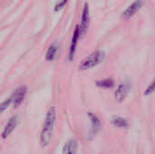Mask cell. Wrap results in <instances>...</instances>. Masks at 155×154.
Instances as JSON below:
<instances>
[{"label": "cell", "instance_id": "1", "mask_svg": "<svg viewBox=\"0 0 155 154\" xmlns=\"http://www.w3.org/2000/svg\"><path fill=\"white\" fill-rule=\"evenodd\" d=\"M55 123H56V109L55 107L52 106L48 109L46 113L45 119L40 133L39 143L43 148H46L50 144L53 139Z\"/></svg>", "mask_w": 155, "mask_h": 154}, {"label": "cell", "instance_id": "11", "mask_svg": "<svg viewBox=\"0 0 155 154\" xmlns=\"http://www.w3.org/2000/svg\"><path fill=\"white\" fill-rule=\"evenodd\" d=\"M88 117L92 123V135H94L97 132H99V130L102 126L101 121L96 114H94V113H91V112L88 113Z\"/></svg>", "mask_w": 155, "mask_h": 154}, {"label": "cell", "instance_id": "5", "mask_svg": "<svg viewBox=\"0 0 155 154\" xmlns=\"http://www.w3.org/2000/svg\"><path fill=\"white\" fill-rule=\"evenodd\" d=\"M17 123H18V118H17V116H13V117H11L8 121H7V123H5V127H4V129H3V132H2V133H1V137H2V139H6L7 137H9L12 133H13V132L15 130V128H16V126H17Z\"/></svg>", "mask_w": 155, "mask_h": 154}, {"label": "cell", "instance_id": "14", "mask_svg": "<svg viewBox=\"0 0 155 154\" xmlns=\"http://www.w3.org/2000/svg\"><path fill=\"white\" fill-rule=\"evenodd\" d=\"M12 104V101L11 98H7L5 100H4L2 103H0V114H2L3 113L5 112V110Z\"/></svg>", "mask_w": 155, "mask_h": 154}, {"label": "cell", "instance_id": "4", "mask_svg": "<svg viewBox=\"0 0 155 154\" xmlns=\"http://www.w3.org/2000/svg\"><path fill=\"white\" fill-rule=\"evenodd\" d=\"M131 91V85L129 83H122L114 92V97L118 103H122L128 96Z\"/></svg>", "mask_w": 155, "mask_h": 154}, {"label": "cell", "instance_id": "10", "mask_svg": "<svg viewBox=\"0 0 155 154\" xmlns=\"http://www.w3.org/2000/svg\"><path fill=\"white\" fill-rule=\"evenodd\" d=\"M58 51H59V44L54 42L47 49L46 54H45V60L48 62H53L56 59L57 54H58Z\"/></svg>", "mask_w": 155, "mask_h": 154}, {"label": "cell", "instance_id": "16", "mask_svg": "<svg viewBox=\"0 0 155 154\" xmlns=\"http://www.w3.org/2000/svg\"><path fill=\"white\" fill-rule=\"evenodd\" d=\"M66 2H67V0H61L59 3H57V4L55 5L54 10L57 11V10H60L61 8H63V7L64 6V5L66 4Z\"/></svg>", "mask_w": 155, "mask_h": 154}, {"label": "cell", "instance_id": "3", "mask_svg": "<svg viewBox=\"0 0 155 154\" xmlns=\"http://www.w3.org/2000/svg\"><path fill=\"white\" fill-rule=\"evenodd\" d=\"M26 93H27V87L25 85L18 86L13 92L10 98H11L12 104H13L14 108H17L18 106H20L22 104V103L24 102V100L25 98Z\"/></svg>", "mask_w": 155, "mask_h": 154}, {"label": "cell", "instance_id": "15", "mask_svg": "<svg viewBox=\"0 0 155 154\" xmlns=\"http://www.w3.org/2000/svg\"><path fill=\"white\" fill-rule=\"evenodd\" d=\"M155 91V79L152 82V84L150 85L147 86V88L145 89V92H144V94L145 95H149L151 94L152 93H153Z\"/></svg>", "mask_w": 155, "mask_h": 154}, {"label": "cell", "instance_id": "12", "mask_svg": "<svg viewBox=\"0 0 155 154\" xmlns=\"http://www.w3.org/2000/svg\"><path fill=\"white\" fill-rule=\"evenodd\" d=\"M95 84L97 87L102 88V89H110L114 86V82L111 78H106V79L97 80L95 82Z\"/></svg>", "mask_w": 155, "mask_h": 154}, {"label": "cell", "instance_id": "8", "mask_svg": "<svg viewBox=\"0 0 155 154\" xmlns=\"http://www.w3.org/2000/svg\"><path fill=\"white\" fill-rule=\"evenodd\" d=\"M89 25V6L88 4L85 3L84 9H83V14H82V20H81V25H79L80 29V35L85 34L87 28Z\"/></svg>", "mask_w": 155, "mask_h": 154}, {"label": "cell", "instance_id": "6", "mask_svg": "<svg viewBox=\"0 0 155 154\" xmlns=\"http://www.w3.org/2000/svg\"><path fill=\"white\" fill-rule=\"evenodd\" d=\"M144 4V0H134L124 12H123V17L125 19L130 18L134 13H136Z\"/></svg>", "mask_w": 155, "mask_h": 154}, {"label": "cell", "instance_id": "2", "mask_svg": "<svg viewBox=\"0 0 155 154\" xmlns=\"http://www.w3.org/2000/svg\"><path fill=\"white\" fill-rule=\"evenodd\" d=\"M105 57V54L104 51H94L92 54H90L88 56H86L79 64V69L81 71L88 70L91 68L95 67L99 64H101Z\"/></svg>", "mask_w": 155, "mask_h": 154}, {"label": "cell", "instance_id": "13", "mask_svg": "<svg viewBox=\"0 0 155 154\" xmlns=\"http://www.w3.org/2000/svg\"><path fill=\"white\" fill-rule=\"evenodd\" d=\"M111 123L115 126V127H118V128H127L129 123L128 122L123 118V117H120V116H114L112 121H111Z\"/></svg>", "mask_w": 155, "mask_h": 154}, {"label": "cell", "instance_id": "9", "mask_svg": "<svg viewBox=\"0 0 155 154\" xmlns=\"http://www.w3.org/2000/svg\"><path fill=\"white\" fill-rule=\"evenodd\" d=\"M77 149H78L77 142L74 139H71L64 143L62 154H77Z\"/></svg>", "mask_w": 155, "mask_h": 154}, {"label": "cell", "instance_id": "7", "mask_svg": "<svg viewBox=\"0 0 155 154\" xmlns=\"http://www.w3.org/2000/svg\"><path fill=\"white\" fill-rule=\"evenodd\" d=\"M79 37H80V29H79V25H76L75 26V29H74V34H73V37H72L70 48H69V54H68V59H69V61H73L74 60Z\"/></svg>", "mask_w": 155, "mask_h": 154}]
</instances>
